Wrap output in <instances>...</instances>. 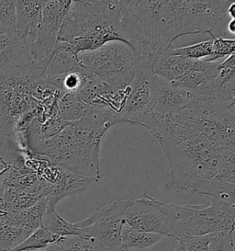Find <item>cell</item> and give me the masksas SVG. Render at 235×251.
<instances>
[{"instance_id":"6da1fadb","label":"cell","mask_w":235,"mask_h":251,"mask_svg":"<svg viewBox=\"0 0 235 251\" xmlns=\"http://www.w3.org/2000/svg\"><path fill=\"white\" fill-rule=\"evenodd\" d=\"M151 134L167 158L177 192L190 191L235 206V148L215 144L176 113Z\"/></svg>"},{"instance_id":"7a4b0ae2","label":"cell","mask_w":235,"mask_h":251,"mask_svg":"<svg viewBox=\"0 0 235 251\" xmlns=\"http://www.w3.org/2000/svg\"><path fill=\"white\" fill-rule=\"evenodd\" d=\"M130 7L139 24L141 54L154 60L178 38L212 33L226 16L220 0H133Z\"/></svg>"},{"instance_id":"3957f363","label":"cell","mask_w":235,"mask_h":251,"mask_svg":"<svg viewBox=\"0 0 235 251\" xmlns=\"http://www.w3.org/2000/svg\"><path fill=\"white\" fill-rule=\"evenodd\" d=\"M117 124V119L110 111L94 107L88 116L66 123L56 133L39 141L32 150L37 155L47 158L56 168L92 182L97 181L101 178V140L110 127Z\"/></svg>"},{"instance_id":"277c9868","label":"cell","mask_w":235,"mask_h":251,"mask_svg":"<svg viewBox=\"0 0 235 251\" xmlns=\"http://www.w3.org/2000/svg\"><path fill=\"white\" fill-rule=\"evenodd\" d=\"M127 3L128 0L72 1L59 42L70 45L77 55L113 42L130 47L124 21Z\"/></svg>"},{"instance_id":"5b68a950","label":"cell","mask_w":235,"mask_h":251,"mask_svg":"<svg viewBox=\"0 0 235 251\" xmlns=\"http://www.w3.org/2000/svg\"><path fill=\"white\" fill-rule=\"evenodd\" d=\"M160 204L171 223V236L175 240L190 236H207L235 230V206L212 198L210 205Z\"/></svg>"},{"instance_id":"8992f818","label":"cell","mask_w":235,"mask_h":251,"mask_svg":"<svg viewBox=\"0 0 235 251\" xmlns=\"http://www.w3.org/2000/svg\"><path fill=\"white\" fill-rule=\"evenodd\" d=\"M77 56L88 77L101 80L114 89L127 88L134 78V65L138 55L122 43H110L95 51L81 52Z\"/></svg>"},{"instance_id":"52a82bcc","label":"cell","mask_w":235,"mask_h":251,"mask_svg":"<svg viewBox=\"0 0 235 251\" xmlns=\"http://www.w3.org/2000/svg\"><path fill=\"white\" fill-rule=\"evenodd\" d=\"M174 113L215 144L235 148V105L212 103L196 99Z\"/></svg>"},{"instance_id":"ba28073f","label":"cell","mask_w":235,"mask_h":251,"mask_svg":"<svg viewBox=\"0 0 235 251\" xmlns=\"http://www.w3.org/2000/svg\"><path fill=\"white\" fill-rule=\"evenodd\" d=\"M153 59L138 55L135 61V75L129 86V93L119 115V123H130L147 129L152 133L158 126L151 110L150 84L153 76Z\"/></svg>"},{"instance_id":"9c48e42d","label":"cell","mask_w":235,"mask_h":251,"mask_svg":"<svg viewBox=\"0 0 235 251\" xmlns=\"http://www.w3.org/2000/svg\"><path fill=\"white\" fill-rule=\"evenodd\" d=\"M131 200L117 201L75 223L80 228V236L94 239L103 251H122L121 230L124 225L125 210Z\"/></svg>"},{"instance_id":"30bf717a","label":"cell","mask_w":235,"mask_h":251,"mask_svg":"<svg viewBox=\"0 0 235 251\" xmlns=\"http://www.w3.org/2000/svg\"><path fill=\"white\" fill-rule=\"evenodd\" d=\"M124 223L137 231L170 237L171 223L160 204V200L147 194L131 201L125 210Z\"/></svg>"},{"instance_id":"8fae6325","label":"cell","mask_w":235,"mask_h":251,"mask_svg":"<svg viewBox=\"0 0 235 251\" xmlns=\"http://www.w3.org/2000/svg\"><path fill=\"white\" fill-rule=\"evenodd\" d=\"M71 2V0L44 1L42 22L36 40L30 47L32 56L37 63L47 59L57 45L60 30L68 13Z\"/></svg>"},{"instance_id":"7c38bea8","label":"cell","mask_w":235,"mask_h":251,"mask_svg":"<svg viewBox=\"0 0 235 251\" xmlns=\"http://www.w3.org/2000/svg\"><path fill=\"white\" fill-rule=\"evenodd\" d=\"M150 98L152 113L158 125L196 100L188 92L176 88L155 75H153L151 79Z\"/></svg>"},{"instance_id":"4fadbf2b","label":"cell","mask_w":235,"mask_h":251,"mask_svg":"<svg viewBox=\"0 0 235 251\" xmlns=\"http://www.w3.org/2000/svg\"><path fill=\"white\" fill-rule=\"evenodd\" d=\"M36 63L30 48L17 32H0V72H13Z\"/></svg>"},{"instance_id":"5bb4252c","label":"cell","mask_w":235,"mask_h":251,"mask_svg":"<svg viewBox=\"0 0 235 251\" xmlns=\"http://www.w3.org/2000/svg\"><path fill=\"white\" fill-rule=\"evenodd\" d=\"M44 1H14L16 10V31L18 36L29 46L33 45L40 28Z\"/></svg>"},{"instance_id":"9a60e30c","label":"cell","mask_w":235,"mask_h":251,"mask_svg":"<svg viewBox=\"0 0 235 251\" xmlns=\"http://www.w3.org/2000/svg\"><path fill=\"white\" fill-rule=\"evenodd\" d=\"M78 56L73 48L63 42L57 43L51 54L48 56L41 81L61 77L65 75L80 69Z\"/></svg>"},{"instance_id":"2e32d148","label":"cell","mask_w":235,"mask_h":251,"mask_svg":"<svg viewBox=\"0 0 235 251\" xmlns=\"http://www.w3.org/2000/svg\"><path fill=\"white\" fill-rule=\"evenodd\" d=\"M91 182L88 178L61 170L57 182L52 186L51 193L47 196L48 203L56 207L60 200L67 195L83 192Z\"/></svg>"},{"instance_id":"e0dca14e","label":"cell","mask_w":235,"mask_h":251,"mask_svg":"<svg viewBox=\"0 0 235 251\" xmlns=\"http://www.w3.org/2000/svg\"><path fill=\"white\" fill-rule=\"evenodd\" d=\"M59 98V116L64 123H72L84 118L94 109L75 93H62Z\"/></svg>"},{"instance_id":"ac0fdd59","label":"cell","mask_w":235,"mask_h":251,"mask_svg":"<svg viewBox=\"0 0 235 251\" xmlns=\"http://www.w3.org/2000/svg\"><path fill=\"white\" fill-rule=\"evenodd\" d=\"M167 236L137 231L124 223L121 230V250L122 251H145L153 248L162 239Z\"/></svg>"},{"instance_id":"d6986e66","label":"cell","mask_w":235,"mask_h":251,"mask_svg":"<svg viewBox=\"0 0 235 251\" xmlns=\"http://www.w3.org/2000/svg\"><path fill=\"white\" fill-rule=\"evenodd\" d=\"M42 225L51 233L60 237L69 236H80V228L75 223L66 221L55 211V206L47 204L46 211L43 216Z\"/></svg>"},{"instance_id":"ffe728a7","label":"cell","mask_w":235,"mask_h":251,"mask_svg":"<svg viewBox=\"0 0 235 251\" xmlns=\"http://www.w3.org/2000/svg\"><path fill=\"white\" fill-rule=\"evenodd\" d=\"M22 160L15 141L0 138V193L7 181L9 171Z\"/></svg>"},{"instance_id":"44dd1931","label":"cell","mask_w":235,"mask_h":251,"mask_svg":"<svg viewBox=\"0 0 235 251\" xmlns=\"http://www.w3.org/2000/svg\"><path fill=\"white\" fill-rule=\"evenodd\" d=\"M61 237L53 235L42 225L34 230L22 244L9 251H45L52 244L58 241Z\"/></svg>"},{"instance_id":"7402d4cb","label":"cell","mask_w":235,"mask_h":251,"mask_svg":"<svg viewBox=\"0 0 235 251\" xmlns=\"http://www.w3.org/2000/svg\"><path fill=\"white\" fill-rule=\"evenodd\" d=\"M44 251H103L94 239L85 236L61 237Z\"/></svg>"},{"instance_id":"603a6c76","label":"cell","mask_w":235,"mask_h":251,"mask_svg":"<svg viewBox=\"0 0 235 251\" xmlns=\"http://www.w3.org/2000/svg\"><path fill=\"white\" fill-rule=\"evenodd\" d=\"M212 39L209 41H204L195 45L184 46L179 48H172L169 52L173 55L182 56L186 59L193 61H202L209 59L212 55Z\"/></svg>"},{"instance_id":"cb8c5ba5","label":"cell","mask_w":235,"mask_h":251,"mask_svg":"<svg viewBox=\"0 0 235 251\" xmlns=\"http://www.w3.org/2000/svg\"><path fill=\"white\" fill-rule=\"evenodd\" d=\"M212 46V55L209 59L204 60L206 62H217L220 59L229 57L235 54V41L234 39H225L222 37H216L211 33Z\"/></svg>"},{"instance_id":"d4e9b609","label":"cell","mask_w":235,"mask_h":251,"mask_svg":"<svg viewBox=\"0 0 235 251\" xmlns=\"http://www.w3.org/2000/svg\"><path fill=\"white\" fill-rule=\"evenodd\" d=\"M0 32H17L14 1L0 0Z\"/></svg>"},{"instance_id":"484cf974","label":"cell","mask_w":235,"mask_h":251,"mask_svg":"<svg viewBox=\"0 0 235 251\" xmlns=\"http://www.w3.org/2000/svg\"><path fill=\"white\" fill-rule=\"evenodd\" d=\"M234 231L212 234L208 251H235Z\"/></svg>"},{"instance_id":"4316f807","label":"cell","mask_w":235,"mask_h":251,"mask_svg":"<svg viewBox=\"0 0 235 251\" xmlns=\"http://www.w3.org/2000/svg\"><path fill=\"white\" fill-rule=\"evenodd\" d=\"M212 235L201 236H190L180 240L185 245L186 251H208L209 245Z\"/></svg>"},{"instance_id":"83f0119b","label":"cell","mask_w":235,"mask_h":251,"mask_svg":"<svg viewBox=\"0 0 235 251\" xmlns=\"http://www.w3.org/2000/svg\"><path fill=\"white\" fill-rule=\"evenodd\" d=\"M176 240L172 237H164L162 239L160 242L156 244L153 248L148 249L145 251H173V249L176 245Z\"/></svg>"},{"instance_id":"f1b7e54d","label":"cell","mask_w":235,"mask_h":251,"mask_svg":"<svg viewBox=\"0 0 235 251\" xmlns=\"http://www.w3.org/2000/svg\"><path fill=\"white\" fill-rule=\"evenodd\" d=\"M227 15L232 18V20H235V2L233 1L232 4L228 8Z\"/></svg>"},{"instance_id":"f546056e","label":"cell","mask_w":235,"mask_h":251,"mask_svg":"<svg viewBox=\"0 0 235 251\" xmlns=\"http://www.w3.org/2000/svg\"><path fill=\"white\" fill-rule=\"evenodd\" d=\"M173 251H186L183 242L180 240H176V245L173 249Z\"/></svg>"},{"instance_id":"4dcf8cb0","label":"cell","mask_w":235,"mask_h":251,"mask_svg":"<svg viewBox=\"0 0 235 251\" xmlns=\"http://www.w3.org/2000/svg\"><path fill=\"white\" fill-rule=\"evenodd\" d=\"M228 30L235 34V20H231V22L228 24Z\"/></svg>"}]
</instances>
